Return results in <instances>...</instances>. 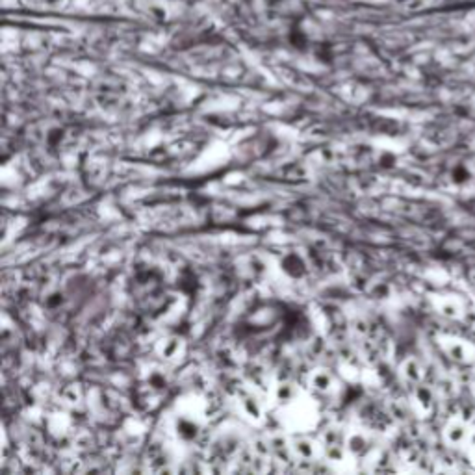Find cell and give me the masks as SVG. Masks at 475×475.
I'll return each mask as SVG.
<instances>
[{
  "label": "cell",
  "instance_id": "6da1fadb",
  "mask_svg": "<svg viewBox=\"0 0 475 475\" xmlns=\"http://www.w3.org/2000/svg\"><path fill=\"white\" fill-rule=\"evenodd\" d=\"M442 438L447 447L469 451L475 446V424L464 416H451L442 427Z\"/></svg>",
  "mask_w": 475,
  "mask_h": 475
},
{
  "label": "cell",
  "instance_id": "7a4b0ae2",
  "mask_svg": "<svg viewBox=\"0 0 475 475\" xmlns=\"http://www.w3.org/2000/svg\"><path fill=\"white\" fill-rule=\"evenodd\" d=\"M438 344H440L444 355L455 364H460V366H473L475 364V344L468 338L449 334V336H442Z\"/></svg>",
  "mask_w": 475,
  "mask_h": 475
},
{
  "label": "cell",
  "instance_id": "3957f363",
  "mask_svg": "<svg viewBox=\"0 0 475 475\" xmlns=\"http://www.w3.org/2000/svg\"><path fill=\"white\" fill-rule=\"evenodd\" d=\"M436 310H438V314L447 318V320L457 321L466 318L468 304L457 293H446V295H438V299H436Z\"/></svg>",
  "mask_w": 475,
  "mask_h": 475
},
{
  "label": "cell",
  "instance_id": "277c9868",
  "mask_svg": "<svg viewBox=\"0 0 475 475\" xmlns=\"http://www.w3.org/2000/svg\"><path fill=\"white\" fill-rule=\"evenodd\" d=\"M418 406L421 408V414H431L433 412V408H435V399H433V395H431L429 390H419L418 394Z\"/></svg>",
  "mask_w": 475,
  "mask_h": 475
},
{
  "label": "cell",
  "instance_id": "5b68a950",
  "mask_svg": "<svg viewBox=\"0 0 475 475\" xmlns=\"http://www.w3.org/2000/svg\"><path fill=\"white\" fill-rule=\"evenodd\" d=\"M468 453H469V457H471V462H473V466H475V446L471 447V449H469Z\"/></svg>",
  "mask_w": 475,
  "mask_h": 475
}]
</instances>
